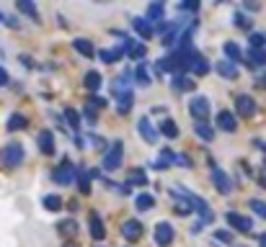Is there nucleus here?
<instances>
[{"label":"nucleus","mask_w":266,"mask_h":247,"mask_svg":"<svg viewBox=\"0 0 266 247\" xmlns=\"http://www.w3.org/2000/svg\"><path fill=\"white\" fill-rule=\"evenodd\" d=\"M173 193H176V196H181L186 203H192V209H197V211L202 214V222H212V219H215V214H212V209L207 206V201H204V198H199V196H194V193L183 191L181 186H176V188H173Z\"/></svg>","instance_id":"nucleus-1"},{"label":"nucleus","mask_w":266,"mask_h":247,"mask_svg":"<svg viewBox=\"0 0 266 247\" xmlns=\"http://www.w3.org/2000/svg\"><path fill=\"white\" fill-rule=\"evenodd\" d=\"M122 160H124V142H114L109 149H106V155H103V162H101V168L106 170V173H114L122 165Z\"/></svg>","instance_id":"nucleus-2"},{"label":"nucleus","mask_w":266,"mask_h":247,"mask_svg":"<svg viewBox=\"0 0 266 247\" xmlns=\"http://www.w3.org/2000/svg\"><path fill=\"white\" fill-rule=\"evenodd\" d=\"M0 162L8 165V168H18L23 162V144L21 142H8L3 147V152H0Z\"/></svg>","instance_id":"nucleus-3"},{"label":"nucleus","mask_w":266,"mask_h":247,"mask_svg":"<svg viewBox=\"0 0 266 247\" xmlns=\"http://www.w3.org/2000/svg\"><path fill=\"white\" fill-rule=\"evenodd\" d=\"M209 108H212V103L204 96H197V98L189 101V113L194 116V121H207L209 118Z\"/></svg>","instance_id":"nucleus-4"},{"label":"nucleus","mask_w":266,"mask_h":247,"mask_svg":"<svg viewBox=\"0 0 266 247\" xmlns=\"http://www.w3.org/2000/svg\"><path fill=\"white\" fill-rule=\"evenodd\" d=\"M212 183H215L217 193H222V196H227V193L233 191V180H230V175H227L222 168H217V165H212Z\"/></svg>","instance_id":"nucleus-5"},{"label":"nucleus","mask_w":266,"mask_h":247,"mask_svg":"<svg viewBox=\"0 0 266 247\" xmlns=\"http://www.w3.org/2000/svg\"><path fill=\"white\" fill-rule=\"evenodd\" d=\"M52 178H55V183H60V186H70L72 178H75V168H72L67 160H62V165L52 173Z\"/></svg>","instance_id":"nucleus-6"},{"label":"nucleus","mask_w":266,"mask_h":247,"mask_svg":"<svg viewBox=\"0 0 266 247\" xmlns=\"http://www.w3.org/2000/svg\"><path fill=\"white\" fill-rule=\"evenodd\" d=\"M225 222L230 224V227H235L238 232H251V229H253V222H251L248 217L238 214V211H227V214H225Z\"/></svg>","instance_id":"nucleus-7"},{"label":"nucleus","mask_w":266,"mask_h":247,"mask_svg":"<svg viewBox=\"0 0 266 247\" xmlns=\"http://www.w3.org/2000/svg\"><path fill=\"white\" fill-rule=\"evenodd\" d=\"M173 237H176V232H173V227H171L168 222L155 224V242H158L161 247H168V244L173 242Z\"/></svg>","instance_id":"nucleus-8"},{"label":"nucleus","mask_w":266,"mask_h":247,"mask_svg":"<svg viewBox=\"0 0 266 247\" xmlns=\"http://www.w3.org/2000/svg\"><path fill=\"white\" fill-rule=\"evenodd\" d=\"M235 111H238V116L251 118V116L256 113V101H253L251 96H238V98H235Z\"/></svg>","instance_id":"nucleus-9"},{"label":"nucleus","mask_w":266,"mask_h":247,"mask_svg":"<svg viewBox=\"0 0 266 247\" xmlns=\"http://www.w3.org/2000/svg\"><path fill=\"white\" fill-rule=\"evenodd\" d=\"M137 132H140V137H142L147 144H155V142H158V132L153 129L150 118H140V121H137Z\"/></svg>","instance_id":"nucleus-10"},{"label":"nucleus","mask_w":266,"mask_h":247,"mask_svg":"<svg viewBox=\"0 0 266 247\" xmlns=\"http://www.w3.org/2000/svg\"><path fill=\"white\" fill-rule=\"evenodd\" d=\"M122 234H124L127 242H137V239L142 237V224H140L137 219H127L124 227H122Z\"/></svg>","instance_id":"nucleus-11"},{"label":"nucleus","mask_w":266,"mask_h":247,"mask_svg":"<svg viewBox=\"0 0 266 247\" xmlns=\"http://www.w3.org/2000/svg\"><path fill=\"white\" fill-rule=\"evenodd\" d=\"M217 127H220L222 132H235V129H238V118H235V113H230V111H220V113H217Z\"/></svg>","instance_id":"nucleus-12"},{"label":"nucleus","mask_w":266,"mask_h":247,"mask_svg":"<svg viewBox=\"0 0 266 247\" xmlns=\"http://www.w3.org/2000/svg\"><path fill=\"white\" fill-rule=\"evenodd\" d=\"M88 222H91V237L101 242V239L106 237V227H103V222H101V217H98V214L93 211V214L88 217Z\"/></svg>","instance_id":"nucleus-13"},{"label":"nucleus","mask_w":266,"mask_h":247,"mask_svg":"<svg viewBox=\"0 0 266 247\" xmlns=\"http://www.w3.org/2000/svg\"><path fill=\"white\" fill-rule=\"evenodd\" d=\"M189 70H192L194 75H207L209 72V62L199 54H192V59H189Z\"/></svg>","instance_id":"nucleus-14"},{"label":"nucleus","mask_w":266,"mask_h":247,"mask_svg":"<svg viewBox=\"0 0 266 247\" xmlns=\"http://www.w3.org/2000/svg\"><path fill=\"white\" fill-rule=\"evenodd\" d=\"M39 149H42L44 155H55V134H52L49 129H44V132L39 134Z\"/></svg>","instance_id":"nucleus-15"},{"label":"nucleus","mask_w":266,"mask_h":247,"mask_svg":"<svg viewBox=\"0 0 266 247\" xmlns=\"http://www.w3.org/2000/svg\"><path fill=\"white\" fill-rule=\"evenodd\" d=\"M222 52H225V57H227V62H241L243 59V54H241V47L235 44V41H225V47H222Z\"/></svg>","instance_id":"nucleus-16"},{"label":"nucleus","mask_w":266,"mask_h":247,"mask_svg":"<svg viewBox=\"0 0 266 247\" xmlns=\"http://www.w3.org/2000/svg\"><path fill=\"white\" fill-rule=\"evenodd\" d=\"M124 52H127L132 59H142V57H145V44H140V41H135V39H127Z\"/></svg>","instance_id":"nucleus-17"},{"label":"nucleus","mask_w":266,"mask_h":247,"mask_svg":"<svg viewBox=\"0 0 266 247\" xmlns=\"http://www.w3.org/2000/svg\"><path fill=\"white\" fill-rule=\"evenodd\" d=\"M217 72H220L222 77H227V80H235V77H238V65L222 59V62H217Z\"/></svg>","instance_id":"nucleus-18"},{"label":"nucleus","mask_w":266,"mask_h":247,"mask_svg":"<svg viewBox=\"0 0 266 247\" xmlns=\"http://www.w3.org/2000/svg\"><path fill=\"white\" fill-rule=\"evenodd\" d=\"M194 132H197V137L204 139V142H212V139H215V129L209 127L207 121H197V123H194Z\"/></svg>","instance_id":"nucleus-19"},{"label":"nucleus","mask_w":266,"mask_h":247,"mask_svg":"<svg viewBox=\"0 0 266 247\" xmlns=\"http://www.w3.org/2000/svg\"><path fill=\"white\" fill-rule=\"evenodd\" d=\"M248 67H261L266 65V49H248Z\"/></svg>","instance_id":"nucleus-20"},{"label":"nucleus","mask_w":266,"mask_h":247,"mask_svg":"<svg viewBox=\"0 0 266 247\" xmlns=\"http://www.w3.org/2000/svg\"><path fill=\"white\" fill-rule=\"evenodd\" d=\"M173 88H176L178 93H183V90H194V88H197V82H194L192 77H186V75H176Z\"/></svg>","instance_id":"nucleus-21"},{"label":"nucleus","mask_w":266,"mask_h":247,"mask_svg":"<svg viewBox=\"0 0 266 247\" xmlns=\"http://www.w3.org/2000/svg\"><path fill=\"white\" fill-rule=\"evenodd\" d=\"M132 26H135V31H137L142 39H150V36H153V26H150V21H145V18H132Z\"/></svg>","instance_id":"nucleus-22"},{"label":"nucleus","mask_w":266,"mask_h":247,"mask_svg":"<svg viewBox=\"0 0 266 247\" xmlns=\"http://www.w3.org/2000/svg\"><path fill=\"white\" fill-rule=\"evenodd\" d=\"M72 47H75V52H81L83 57H93L96 54V49H93V44H91L88 39H75Z\"/></svg>","instance_id":"nucleus-23"},{"label":"nucleus","mask_w":266,"mask_h":247,"mask_svg":"<svg viewBox=\"0 0 266 247\" xmlns=\"http://www.w3.org/2000/svg\"><path fill=\"white\" fill-rule=\"evenodd\" d=\"M83 82H86V88H88L91 93H96V90L101 88L103 80H101V75H98L96 70H91V72H86V80H83Z\"/></svg>","instance_id":"nucleus-24"},{"label":"nucleus","mask_w":266,"mask_h":247,"mask_svg":"<svg viewBox=\"0 0 266 247\" xmlns=\"http://www.w3.org/2000/svg\"><path fill=\"white\" fill-rule=\"evenodd\" d=\"M173 162H176V155H173L171 149H163V152H161V157L153 162V168L163 170V168H168V165H173Z\"/></svg>","instance_id":"nucleus-25"},{"label":"nucleus","mask_w":266,"mask_h":247,"mask_svg":"<svg viewBox=\"0 0 266 247\" xmlns=\"http://www.w3.org/2000/svg\"><path fill=\"white\" fill-rule=\"evenodd\" d=\"M122 54H124V47H117V49H101L98 52V57L109 65V62H117V59H122Z\"/></svg>","instance_id":"nucleus-26"},{"label":"nucleus","mask_w":266,"mask_h":247,"mask_svg":"<svg viewBox=\"0 0 266 247\" xmlns=\"http://www.w3.org/2000/svg\"><path fill=\"white\" fill-rule=\"evenodd\" d=\"M124 186H147V175H145V170H129Z\"/></svg>","instance_id":"nucleus-27"},{"label":"nucleus","mask_w":266,"mask_h":247,"mask_svg":"<svg viewBox=\"0 0 266 247\" xmlns=\"http://www.w3.org/2000/svg\"><path fill=\"white\" fill-rule=\"evenodd\" d=\"M135 203H137V209H140V211H150V209L155 206V198L150 196V193H140Z\"/></svg>","instance_id":"nucleus-28"},{"label":"nucleus","mask_w":266,"mask_h":247,"mask_svg":"<svg viewBox=\"0 0 266 247\" xmlns=\"http://www.w3.org/2000/svg\"><path fill=\"white\" fill-rule=\"evenodd\" d=\"M161 134H166L168 139H176V137H178V127H176L173 118H166V121L161 123Z\"/></svg>","instance_id":"nucleus-29"},{"label":"nucleus","mask_w":266,"mask_h":247,"mask_svg":"<svg viewBox=\"0 0 266 247\" xmlns=\"http://www.w3.org/2000/svg\"><path fill=\"white\" fill-rule=\"evenodd\" d=\"M18 11L26 13V16H31L34 21H39V11H36V6L31 3V0H18Z\"/></svg>","instance_id":"nucleus-30"},{"label":"nucleus","mask_w":266,"mask_h":247,"mask_svg":"<svg viewBox=\"0 0 266 247\" xmlns=\"http://www.w3.org/2000/svg\"><path fill=\"white\" fill-rule=\"evenodd\" d=\"M65 118H67V127L72 132L81 129V116H78V111H75V108H65Z\"/></svg>","instance_id":"nucleus-31"},{"label":"nucleus","mask_w":266,"mask_h":247,"mask_svg":"<svg viewBox=\"0 0 266 247\" xmlns=\"http://www.w3.org/2000/svg\"><path fill=\"white\" fill-rule=\"evenodd\" d=\"M135 80H137V85H150V82H153V77H150V72H147L145 65H137V70H135Z\"/></svg>","instance_id":"nucleus-32"},{"label":"nucleus","mask_w":266,"mask_h":247,"mask_svg":"<svg viewBox=\"0 0 266 247\" xmlns=\"http://www.w3.org/2000/svg\"><path fill=\"white\" fill-rule=\"evenodd\" d=\"M26 127V116L23 113H13L11 118H8V132H18V129H23Z\"/></svg>","instance_id":"nucleus-33"},{"label":"nucleus","mask_w":266,"mask_h":247,"mask_svg":"<svg viewBox=\"0 0 266 247\" xmlns=\"http://www.w3.org/2000/svg\"><path fill=\"white\" fill-rule=\"evenodd\" d=\"M42 203H44L47 211H60V209H62V198H60V196H44Z\"/></svg>","instance_id":"nucleus-34"},{"label":"nucleus","mask_w":266,"mask_h":247,"mask_svg":"<svg viewBox=\"0 0 266 247\" xmlns=\"http://www.w3.org/2000/svg\"><path fill=\"white\" fill-rule=\"evenodd\" d=\"M161 18H163V3L147 6V21H161Z\"/></svg>","instance_id":"nucleus-35"},{"label":"nucleus","mask_w":266,"mask_h":247,"mask_svg":"<svg viewBox=\"0 0 266 247\" xmlns=\"http://www.w3.org/2000/svg\"><path fill=\"white\" fill-rule=\"evenodd\" d=\"M251 49H266V36L263 34H251Z\"/></svg>","instance_id":"nucleus-36"},{"label":"nucleus","mask_w":266,"mask_h":247,"mask_svg":"<svg viewBox=\"0 0 266 247\" xmlns=\"http://www.w3.org/2000/svg\"><path fill=\"white\" fill-rule=\"evenodd\" d=\"M251 209H253V214H258L261 219H266V203L263 201H258V198H251Z\"/></svg>","instance_id":"nucleus-37"},{"label":"nucleus","mask_w":266,"mask_h":247,"mask_svg":"<svg viewBox=\"0 0 266 247\" xmlns=\"http://www.w3.org/2000/svg\"><path fill=\"white\" fill-rule=\"evenodd\" d=\"M132 93H124V96H119V113H127L129 108H132Z\"/></svg>","instance_id":"nucleus-38"},{"label":"nucleus","mask_w":266,"mask_h":247,"mask_svg":"<svg viewBox=\"0 0 266 247\" xmlns=\"http://www.w3.org/2000/svg\"><path fill=\"white\" fill-rule=\"evenodd\" d=\"M60 232L72 237V234H78V224H75V222H62V224H60Z\"/></svg>","instance_id":"nucleus-39"},{"label":"nucleus","mask_w":266,"mask_h":247,"mask_svg":"<svg viewBox=\"0 0 266 247\" xmlns=\"http://www.w3.org/2000/svg\"><path fill=\"white\" fill-rule=\"evenodd\" d=\"M78 183H81V193H91V175L81 173L78 175Z\"/></svg>","instance_id":"nucleus-40"},{"label":"nucleus","mask_w":266,"mask_h":247,"mask_svg":"<svg viewBox=\"0 0 266 247\" xmlns=\"http://www.w3.org/2000/svg\"><path fill=\"white\" fill-rule=\"evenodd\" d=\"M215 239H220V242H227V244H230V242H233V234H230V232H215Z\"/></svg>","instance_id":"nucleus-41"},{"label":"nucleus","mask_w":266,"mask_h":247,"mask_svg":"<svg viewBox=\"0 0 266 247\" xmlns=\"http://www.w3.org/2000/svg\"><path fill=\"white\" fill-rule=\"evenodd\" d=\"M176 162L181 165V168H192V160H189L186 155H176Z\"/></svg>","instance_id":"nucleus-42"},{"label":"nucleus","mask_w":266,"mask_h":247,"mask_svg":"<svg viewBox=\"0 0 266 247\" xmlns=\"http://www.w3.org/2000/svg\"><path fill=\"white\" fill-rule=\"evenodd\" d=\"M88 106H93V108H103V106H106V101H103V98H98V96H93V98L88 101Z\"/></svg>","instance_id":"nucleus-43"},{"label":"nucleus","mask_w":266,"mask_h":247,"mask_svg":"<svg viewBox=\"0 0 266 247\" xmlns=\"http://www.w3.org/2000/svg\"><path fill=\"white\" fill-rule=\"evenodd\" d=\"M235 23H238V26H243V28H248V26H251V21H248L243 13H238V16H235Z\"/></svg>","instance_id":"nucleus-44"},{"label":"nucleus","mask_w":266,"mask_h":247,"mask_svg":"<svg viewBox=\"0 0 266 247\" xmlns=\"http://www.w3.org/2000/svg\"><path fill=\"white\" fill-rule=\"evenodd\" d=\"M86 118L88 121H96V108L93 106H86Z\"/></svg>","instance_id":"nucleus-45"},{"label":"nucleus","mask_w":266,"mask_h":247,"mask_svg":"<svg viewBox=\"0 0 266 247\" xmlns=\"http://www.w3.org/2000/svg\"><path fill=\"white\" fill-rule=\"evenodd\" d=\"M3 85H8V72L0 67V88H3Z\"/></svg>","instance_id":"nucleus-46"},{"label":"nucleus","mask_w":266,"mask_h":247,"mask_svg":"<svg viewBox=\"0 0 266 247\" xmlns=\"http://www.w3.org/2000/svg\"><path fill=\"white\" fill-rule=\"evenodd\" d=\"M258 244H261V247H266V234H261V237H258Z\"/></svg>","instance_id":"nucleus-47"},{"label":"nucleus","mask_w":266,"mask_h":247,"mask_svg":"<svg viewBox=\"0 0 266 247\" xmlns=\"http://www.w3.org/2000/svg\"><path fill=\"white\" fill-rule=\"evenodd\" d=\"M3 21H6V18H3V13H0V23H3Z\"/></svg>","instance_id":"nucleus-48"},{"label":"nucleus","mask_w":266,"mask_h":247,"mask_svg":"<svg viewBox=\"0 0 266 247\" xmlns=\"http://www.w3.org/2000/svg\"><path fill=\"white\" fill-rule=\"evenodd\" d=\"M65 247H75V244H65Z\"/></svg>","instance_id":"nucleus-49"},{"label":"nucleus","mask_w":266,"mask_h":247,"mask_svg":"<svg viewBox=\"0 0 266 247\" xmlns=\"http://www.w3.org/2000/svg\"><path fill=\"white\" fill-rule=\"evenodd\" d=\"M263 82H266V75H263Z\"/></svg>","instance_id":"nucleus-50"},{"label":"nucleus","mask_w":266,"mask_h":247,"mask_svg":"<svg viewBox=\"0 0 266 247\" xmlns=\"http://www.w3.org/2000/svg\"><path fill=\"white\" fill-rule=\"evenodd\" d=\"M238 247H246V244H238Z\"/></svg>","instance_id":"nucleus-51"}]
</instances>
